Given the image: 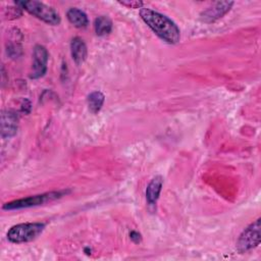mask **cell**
<instances>
[{"instance_id": "4", "label": "cell", "mask_w": 261, "mask_h": 261, "mask_svg": "<svg viewBox=\"0 0 261 261\" xmlns=\"http://www.w3.org/2000/svg\"><path fill=\"white\" fill-rule=\"evenodd\" d=\"M69 193V191H55V192H49L41 195H35V196H30L27 198L14 200L11 202H8L4 204L3 209L6 210H14V209H22V208H29V207H34V206H39L43 205L45 203L54 201L56 199H59Z\"/></svg>"}, {"instance_id": "6", "label": "cell", "mask_w": 261, "mask_h": 261, "mask_svg": "<svg viewBox=\"0 0 261 261\" xmlns=\"http://www.w3.org/2000/svg\"><path fill=\"white\" fill-rule=\"evenodd\" d=\"M48 51L42 45H36L34 48V63L33 71L30 74L31 79H39L43 76L47 70Z\"/></svg>"}, {"instance_id": "14", "label": "cell", "mask_w": 261, "mask_h": 261, "mask_svg": "<svg viewBox=\"0 0 261 261\" xmlns=\"http://www.w3.org/2000/svg\"><path fill=\"white\" fill-rule=\"evenodd\" d=\"M119 3L123 6H126L128 8H142L143 2L142 1H136V0H126V1H119Z\"/></svg>"}, {"instance_id": "8", "label": "cell", "mask_w": 261, "mask_h": 261, "mask_svg": "<svg viewBox=\"0 0 261 261\" xmlns=\"http://www.w3.org/2000/svg\"><path fill=\"white\" fill-rule=\"evenodd\" d=\"M18 117L11 110H4L1 114V136L4 139H9L17 133Z\"/></svg>"}, {"instance_id": "5", "label": "cell", "mask_w": 261, "mask_h": 261, "mask_svg": "<svg viewBox=\"0 0 261 261\" xmlns=\"http://www.w3.org/2000/svg\"><path fill=\"white\" fill-rule=\"evenodd\" d=\"M261 219L258 218L253 223H251L244 231L241 233L238 242L237 249L240 253H246L260 244V229H261Z\"/></svg>"}, {"instance_id": "7", "label": "cell", "mask_w": 261, "mask_h": 261, "mask_svg": "<svg viewBox=\"0 0 261 261\" xmlns=\"http://www.w3.org/2000/svg\"><path fill=\"white\" fill-rule=\"evenodd\" d=\"M233 2L231 1H219L208 7L201 13V20L204 22H213L216 19L222 17L231 8Z\"/></svg>"}, {"instance_id": "15", "label": "cell", "mask_w": 261, "mask_h": 261, "mask_svg": "<svg viewBox=\"0 0 261 261\" xmlns=\"http://www.w3.org/2000/svg\"><path fill=\"white\" fill-rule=\"evenodd\" d=\"M130 239L134 241V242H136V243H138V242H140V240H141V236H140V233H138L137 231H132L130 232Z\"/></svg>"}, {"instance_id": "1", "label": "cell", "mask_w": 261, "mask_h": 261, "mask_svg": "<svg viewBox=\"0 0 261 261\" xmlns=\"http://www.w3.org/2000/svg\"><path fill=\"white\" fill-rule=\"evenodd\" d=\"M140 15L147 25L163 41L176 44L180 38L178 27L169 17L149 8H141Z\"/></svg>"}, {"instance_id": "9", "label": "cell", "mask_w": 261, "mask_h": 261, "mask_svg": "<svg viewBox=\"0 0 261 261\" xmlns=\"http://www.w3.org/2000/svg\"><path fill=\"white\" fill-rule=\"evenodd\" d=\"M70 50H71L72 59L74 60V62L77 65L82 64L86 60V58H87V46L81 38L75 37L71 40Z\"/></svg>"}, {"instance_id": "10", "label": "cell", "mask_w": 261, "mask_h": 261, "mask_svg": "<svg viewBox=\"0 0 261 261\" xmlns=\"http://www.w3.org/2000/svg\"><path fill=\"white\" fill-rule=\"evenodd\" d=\"M162 186H163V178L160 175L155 176L150 181V184L148 185L147 190H146V198L150 204L156 203V201L159 198Z\"/></svg>"}, {"instance_id": "12", "label": "cell", "mask_w": 261, "mask_h": 261, "mask_svg": "<svg viewBox=\"0 0 261 261\" xmlns=\"http://www.w3.org/2000/svg\"><path fill=\"white\" fill-rule=\"evenodd\" d=\"M94 28H95V32L98 36H105L111 32L112 21L107 16L101 15L95 19Z\"/></svg>"}, {"instance_id": "3", "label": "cell", "mask_w": 261, "mask_h": 261, "mask_svg": "<svg viewBox=\"0 0 261 261\" xmlns=\"http://www.w3.org/2000/svg\"><path fill=\"white\" fill-rule=\"evenodd\" d=\"M45 228V223L32 222V223H20L12 226L7 232V239L16 244L27 243L35 240L42 233Z\"/></svg>"}, {"instance_id": "13", "label": "cell", "mask_w": 261, "mask_h": 261, "mask_svg": "<svg viewBox=\"0 0 261 261\" xmlns=\"http://www.w3.org/2000/svg\"><path fill=\"white\" fill-rule=\"evenodd\" d=\"M104 99H105V97H104V95L101 92H99V91L92 92L88 96V99H87L89 110L92 113L99 112L100 109L102 108L103 103H104Z\"/></svg>"}, {"instance_id": "2", "label": "cell", "mask_w": 261, "mask_h": 261, "mask_svg": "<svg viewBox=\"0 0 261 261\" xmlns=\"http://www.w3.org/2000/svg\"><path fill=\"white\" fill-rule=\"evenodd\" d=\"M15 4L27 10L29 13L35 15L36 17L40 18L41 20L52 24V25H57L60 23V16L58 14V12L52 8L51 6L46 5L43 2L40 1H17L15 2Z\"/></svg>"}, {"instance_id": "11", "label": "cell", "mask_w": 261, "mask_h": 261, "mask_svg": "<svg viewBox=\"0 0 261 261\" xmlns=\"http://www.w3.org/2000/svg\"><path fill=\"white\" fill-rule=\"evenodd\" d=\"M67 19L76 28H85L88 24L87 14L79 8H70L66 13Z\"/></svg>"}]
</instances>
